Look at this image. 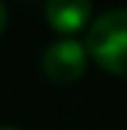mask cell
Listing matches in <instances>:
<instances>
[{
    "instance_id": "6da1fadb",
    "label": "cell",
    "mask_w": 127,
    "mask_h": 130,
    "mask_svg": "<svg viewBox=\"0 0 127 130\" xmlns=\"http://www.w3.org/2000/svg\"><path fill=\"white\" fill-rule=\"evenodd\" d=\"M85 48L101 69L127 77V8L98 16L88 29Z\"/></svg>"
},
{
    "instance_id": "7a4b0ae2",
    "label": "cell",
    "mask_w": 127,
    "mask_h": 130,
    "mask_svg": "<svg viewBox=\"0 0 127 130\" xmlns=\"http://www.w3.org/2000/svg\"><path fill=\"white\" fill-rule=\"evenodd\" d=\"M88 56H90L88 48L82 43H77V40H56L43 51L40 67H43L48 80L66 85V82H74L85 74Z\"/></svg>"
},
{
    "instance_id": "3957f363",
    "label": "cell",
    "mask_w": 127,
    "mask_h": 130,
    "mask_svg": "<svg viewBox=\"0 0 127 130\" xmlns=\"http://www.w3.org/2000/svg\"><path fill=\"white\" fill-rule=\"evenodd\" d=\"M90 0H45V19L61 35H74L90 21Z\"/></svg>"
},
{
    "instance_id": "277c9868",
    "label": "cell",
    "mask_w": 127,
    "mask_h": 130,
    "mask_svg": "<svg viewBox=\"0 0 127 130\" xmlns=\"http://www.w3.org/2000/svg\"><path fill=\"white\" fill-rule=\"evenodd\" d=\"M5 24H8V11H5V5L0 3V35H3V29H5Z\"/></svg>"
},
{
    "instance_id": "5b68a950",
    "label": "cell",
    "mask_w": 127,
    "mask_h": 130,
    "mask_svg": "<svg viewBox=\"0 0 127 130\" xmlns=\"http://www.w3.org/2000/svg\"><path fill=\"white\" fill-rule=\"evenodd\" d=\"M0 130H21V127H13V125H5V127H0Z\"/></svg>"
}]
</instances>
